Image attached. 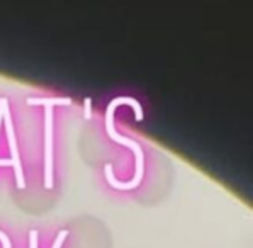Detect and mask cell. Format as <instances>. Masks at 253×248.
Segmentation results:
<instances>
[{
  "instance_id": "cell-5",
  "label": "cell",
  "mask_w": 253,
  "mask_h": 248,
  "mask_svg": "<svg viewBox=\"0 0 253 248\" xmlns=\"http://www.w3.org/2000/svg\"><path fill=\"white\" fill-rule=\"evenodd\" d=\"M56 99L51 97H42V99H31V102H42L46 104L44 107V116H46V138H44V185L51 189L53 187V107L51 102H54Z\"/></svg>"
},
{
  "instance_id": "cell-3",
  "label": "cell",
  "mask_w": 253,
  "mask_h": 248,
  "mask_svg": "<svg viewBox=\"0 0 253 248\" xmlns=\"http://www.w3.org/2000/svg\"><path fill=\"white\" fill-rule=\"evenodd\" d=\"M58 196L60 194L56 192V189L46 187L44 180H33L31 184H24V187L14 189L12 192L15 204L29 214H42L49 211L58 201Z\"/></svg>"
},
{
  "instance_id": "cell-6",
  "label": "cell",
  "mask_w": 253,
  "mask_h": 248,
  "mask_svg": "<svg viewBox=\"0 0 253 248\" xmlns=\"http://www.w3.org/2000/svg\"><path fill=\"white\" fill-rule=\"evenodd\" d=\"M3 118H5V129H7V138H9L10 158L0 160V164H12L14 165V168H15V189H21V187H24V184H26V177H24V168H22L21 157H19L17 139H15V131H14V124H12V118H10V111H9L7 99H5V102H3Z\"/></svg>"
},
{
  "instance_id": "cell-8",
  "label": "cell",
  "mask_w": 253,
  "mask_h": 248,
  "mask_svg": "<svg viewBox=\"0 0 253 248\" xmlns=\"http://www.w3.org/2000/svg\"><path fill=\"white\" fill-rule=\"evenodd\" d=\"M2 111H3V97L0 99V124H2Z\"/></svg>"
},
{
  "instance_id": "cell-4",
  "label": "cell",
  "mask_w": 253,
  "mask_h": 248,
  "mask_svg": "<svg viewBox=\"0 0 253 248\" xmlns=\"http://www.w3.org/2000/svg\"><path fill=\"white\" fill-rule=\"evenodd\" d=\"M107 134L100 133L95 126H85L80 134V153L82 158L88 165H107V160L111 157V148L106 143Z\"/></svg>"
},
{
  "instance_id": "cell-7",
  "label": "cell",
  "mask_w": 253,
  "mask_h": 248,
  "mask_svg": "<svg viewBox=\"0 0 253 248\" xmlns=\"http://www.w3.org/2000/svg\"><path fill=\"white\" fill-rule=\"evenodd\" d=\"M61 242H63V230H60V233H58V240L54 242L53 248H61Z\"/></svg>"
},
{
  "instance_id": "cell-1",
  "label": "cell",
  "mask_w": 253,
  "mask_h": 248,
  "mask_svg": "<svg viewBox=\"0 0 253 248\" xmlns=\"http://www.w3.org/2000/svg\"><path fill=\"white\" fill-rule=\"evenodd\" d=\"M61 230V248H114L111 228L93 214L75 216Z\"/></svg>"
},
{
  "instance_id": "cell-2",
  "label": "cell",
  "mask_w": 253,
  "mask_h": 248,
  "mask_svg": "<svg viewBox=\"0 0 253 248\" xmlns=\"http://www.w3.org/2000/svg\"><path fill=\"white\" fill-rule=\"evenodd\" d=\"M146 164H150V168L141 170V177L134 185L136 199L143 204H157L170 192L173 182V166L170 158L160 152H155Z\"/></svg>"
}]
</instances>
